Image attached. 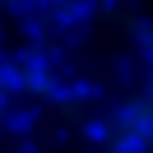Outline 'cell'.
Listing matches in <instances>:
<instances>
[{"label":"cell","instance_id":"obj_1","mask_svg":"<svg viewBox=\"0 0 153 153\" xmlns=\"http://www.w3.org/2000/svg\"><path fill=\"white\" fill-rule=\"evenodd\" d=\"M0 88L10 97H28V102H60V79L56 65L42 56H19L0 70Z\"/></svg>","mask_w":153,"mask_h":153}]
</instances>
